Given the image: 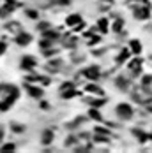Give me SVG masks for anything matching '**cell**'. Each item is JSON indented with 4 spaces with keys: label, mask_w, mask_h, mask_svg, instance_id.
<instances>
[{
    "label": "cell",
    "mask_w": 152,
    "mask_h": 153,
    "mask_svg": "<svg viewBox=\"0 0 152 153\" xmlns=\"http://www.w3.org/2000/svg\"><path fill=\"white\" fill-rule=\"evenodd\" d=\"M117 86H119V88H122V90H126V88H127V81L122 79V77H119V79H117Z\"/></svg>",
    "instance_id": "9"
},
{
    "label": "cell",
    "mask_w": 152,
    "mask_h": 153,
    "mask_svg": "<svg viewBox=\"0 0 152 153\" xmlns=\"http://www.w3.org/2000/svg\"><path fill=\"white\" fill-rule=\"evenodd\" d=\"M96 132H99V134H108V130H104V128H96Z\"/></svg>",
    "instance_id": "25"
},
{
    "label": "cell",
    "mask_w": 152,
    "mask_h": 153,
    "mask_svg": "<svg viewBox=\"0 0 152 153\" xmlns=\"http://www.w3.org/2000/svg\"><path fill=\"white\" fill-rule=\"evenodd\" d=\"M27 16H28V18H34V19H37V13H35V11H27Z\"/></svg>",
    "instance_id": "18"
},
{
    "label": "cell",
    "mask_w": 152,
    "mask_h": 153,
    "mask_svg": "<svg viewBox=\"0 0 152 153\" xmlns=\"http://www.w3.org/2000/svg\"><path fill=\"white\" fill-rule=\"evenodd\" d=\"M35 65H37L35 58H32V56H23V60H21V69L30 70V69H34Z\"/></svg>",
    "instance_id": "2"
},
{
    "label": "cell",
    "mask_w": 152,
    "mask_h": 153,
    "mask_svg": "<svg viewBox=\"0 0 152 153\" xmlns=\"http://www.w3.org/2000/svg\"><path fill=\"white\" fill-rule=\"evenodd\" d=\"M88 116H90V118H94V120H97V121H99V120H103V118H101V115L97 113V111H94V109H90Z\"/></svg>",
    "instance_id": "11"
},
{
    "label": "cell",
    "mask_w": 152,
    "mask_h": 153,
    "mask_svg": "<svg viewBox=\"0 0 152 153\" xmlns=\"http://www.w3.org/2000/svg\"><path fill=\"white\" fill-rule=\"evenodd\" d=\"M103 104H104V100H103V99H99V100H92V102H90V106H94V107H101Z\"/></svg>",
    "instance_id": "13"
},
{
    "label": "cell",
    "mask_w": 152,
    "mask_h": 153,
    "mask_svg": "<svg viewBox=\"0 0 152 153\" xmlns=\"http://www.w3.org/2000/svg\"><path fill=\"white\" fill-rule=\"evenodd\" d=\"M150 83H152V76H145V77H143V85L147 86V85H150Z\"/></svg>",
    "instance_id": "17"
},
{
    "label": "cell",
    "mask_w": 152,
    "mask_h": 153,
    "mask_svg": "<svg viewBox=\"0 0 152 153\" xmlns=\"http://www.w3.org/2000/svg\"><path fill=\"white\" fill-rule=\"evenodd\" d=\"M80 19H82V18H80L78 14H71V16L66 19V23H67V25H76V23H80Z\"/></svg>",
    "instance_id": "7"
},
{
    "label": "cell",
    "mask_w": 152,
    "mask_h": 153,
    "mask_svg": "<svg viewBox=\"0 0 152 153\" xmlns=\"http://www.w3.org/2000/svg\"><path fill=\"white\" fill-rule=\"evenodd\" d=\"M120 26H122V21H120V19H119V21L115 23V32H119V30H120Z\"/></svg>",
    "instance_id": "23"
},
{
    "label": "cell",
    "mask_w": 152,
    "mask_h": 153,
    "mask_svg": "<svg viewBox=\"0 0 152 153\" xmlns=\"http://www.w3.org/2000/svg\"><path fill=\"white\" fill-rule=\"evenodd\" d=\"M87 91H92V93H101V88L96 86V85H88V86H87Z\"/></svg>",
    "instance_id": "10"
},
{
    "label": "cell",
    "mask_w": 152,
    "mask_h": 153,
    "mask_svg": "<svg viewBox=\"0 0 152 153\" xmlns=\"http://www.w3.org/2000/svg\"><path fill=\"white\" fill-rule=\"evenodd\" d=\"M83 76H87L88 79H97V77H99V69H97V67L85 69V70H83Z\"/></svg>",
    "instance_id": "3"
},
{
    "label": "cell",
    "mask_w": 152,
    "mask_h": 153,
    "mask_svg": "<svg viewBox=\"0 0 152 153\" xmlns=\"http://www.w3.org/2000/svg\"><path fill=\"white\" fill-rule=\"evenodd\" d=\"M117 115H119L120 118H124V120H129L131 116H133V109H131L129 104H120V106L117 107Z\"/></svg>",
    "instance_id": "1"
},
{
    "label": "cell",
    "mask_w": 152,
    "mask_h": 153,
    "mask_svg": "<svg viewBox=\"0 0 152 153\" xmlns=\"http://www.w3.org/2000/svg\"><path fill=\"white\" fill-rule=\"evenodd\" d=\"M4 49H5V44H4V42H0V55L4 53Z\"/></svg>",
    "instance_id": "26"
},
{
    "label": "cell",
    "mask_w": 152,
    "mask_h": 153,
    "mask_svg": "<svg viewBox=\"0 0 152 153\" xmlns=\"http://www.w3.org/2000/svg\"><path fill=\"white\" fill-rule=\"evenodd\" d=\"M71 88H73V83H64L62 85V90L66 91V90H71Z\"/></svg>",
    "instance_id": "21"
},
{
    "label": "cell",
    "mask_w": 152,
    "mask_h": 153,
    "mask_svg": "<svg viewBox=\"0 0 152 153\" xmlns=\"http://www.w3.org/2000/svg\"><path fill=\"white\" fill-rule=\"evenodd\" d=\"M99 28L103 30V32H106V28H108V21H106V19H101V21H99Z\"/></svg>",
    "instance_id": "14"
},
{
    "label": "cell",
    "mask_w": 152,
    "mask_h": 153,
    "mask_svg": "<svg viewBox=\"0 0 152 153\" xmlns=\"http://www.w3.org/2000/svg\"><path fill=\"white\" fill-rule=\"evenodd\" d=\"M11 128L16 132V134H19V132H23V130H25V127H21V125H16V123H13V125H11Z\"/></svg>",
    "instance_id": "12"
},
{
    "label": "cell",
    "mask_w": 152,
    "mask_h": 153,
    "mask_svg": "<svg viewBox=\"0 0 152 153\" xmlns=\"http://www.w3.org/2000/svg\"><path fill=\"white\" fill-rule=\"evenodd\" d=\"M50 44H52V42H50V40H43V42H41V48H48Z\"/></svg>",
    "instance_id": "24"
},
{
    "label": "cell",
    "mask_w": 152,
    "mask_h": 153,
    "mask_svg": "<svg viewBox=\"0 0 152 153\" xmlns=\"http://www.w3.org/2000/svg\"><path fill=\"white\" fill-rule=\"evenodd\" d=\"M52 141H53V134L50 130H44L43 132V137H41V142H43V144H50Z\"/></svg>",
    "instance_id": "5"
},
{
    "label": "cell",
    "mask_w": 152,
    "mask_h": 153,
    "mask_svg": "<svg viewBox=\"0 0 152 153\" xmlns=\"http://www.w3.org/2000/svg\"><path fill=\"white\" fill-rule=\"evenodd\" d=\"M135 136H138V139L140 141H145L149 136H145V134H141V130H135Z\"/></svg>",
    "instance_id": "15"
},
{
    "label": "cell",
    "mask_w": 152,
    "mask_h": 153,
    "mask_svg": "<svg viewBox=\"0 0 152 153\" xmlns=\"http://www.w3.org/2000/svg\"><path fill=\"white\" fill-rule=\"evenodd\" d=\"M126 58H127V51H122L120 56H119V62H122V60H126Z\"/></svg>",
    "instance_id": "19"
},
{
    "label": "cell",
    "mask_w": 152,
    "mask_h": 153,
    "mask_svg": "<svg viewBox=\"0 0 152 153\" xmlns=\"http://www.w3.org/2000/svg\"><path fill=\"white\" fill-rule=\"evenodd\" d=\"M13 150H14V144H5L0 148V151H13Z\"/></svg>",
    "instance_id": "16"
},
{
    "label": "cell",
    "mask_w": 152,
    "mask_h": 153,
    "mask_svg": "<svg viewBox=\"0 0 152 153\" xmlns=\"http://www.w3.org/2000/svg\"><path fill=\"white\" fill-rule=\"evenodd\" d=\"M44 35L50 37V39H57V34H55V32H44Z\"/></svg>",
    "instance_id": "20"
},
{
    "label": "cell",
    "mask_w": 152,
    "mask_h": 153,
    "mask_svg": "<svg viewBox=\"0 0 152 153\" xmlns=\"http://www.w3.org/2000/svg\"><path fill=\"white\" fill-rule=\"evenodd\" d=\"M131 48H133L135 53H140V51H141V44H140V40H131Z\"/></svg>",
    "instance_id": "8"
},
{
    "label": "cell",
    "mask_w": 152,
    "mask_h": 153,
    "mask_svg": "<svg viewBox=\"0 0 152 153\" xmlns=\"http://www.w3.org/2000/svg\"><path fill=\"white\" fill-rule=\"evenodd\" d=\"M30 40H32V37H30L28 34H19L18 35V39H16V42L19 44V46H25V44H28Z\"/></svg>",
    "instance_id": "4"
},
{
    "label": "cell",
    "mask_w": 152,
    "mask_h": 153,
    "mask_svg": "<svg viewBox=\"0 0 152 153\" xmlns=\"http://www.w3.org/2000/svg\"><path fill=\"white\" fill-rule=\"evenodd\" d=\"M48 26H50V23H39V25H37L39 30H44V28H48Z\"/></svg>",
    "instance_id": "22"
},
{
    "label": "cell",
    "mask_w": 152,
    "mask_h": 153,
    "mask_svg": "<svg viewBox=\"0 0 152 153\" xmlns=\"http://www.w3.org/2000/svg\"><path fill=\"white\" fill-rule=\"evenodd\" d=\"M27 90H28V93L34 95V97H41L43 95V90L37 88V86H27Z\"/></svg>",
    "instance_id": "6"
},
{
    "label": "cell",
    "mask_w": 152,
    "mask_h": 153,
    "mask_svg": "<svg viewBox=\"0 0 152 153\" xmlns=\"http://www.w3.org/2000/svg\"><path fill=\"white\" fill-rule=\"evenodd\" d=\"M2 136H4V132H2V130H0V139H2Z\"/></svg>",
    "instance_id": "27"
}]
</instances>
